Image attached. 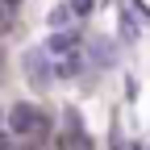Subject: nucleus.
Segmentation results:
<instances>
[{
  "label": "nucleus",
  "mask_w": 150,
  "mask_h": 150,
  "mask_svg": "<svg viewBox=\"0 0 150 150\" xmlns=\"http://www.w3.org/2000/svg\"><path fill=\"white\" fill-rule=\"evenodd\" d=\"M54 54L46 50V46H29L25 54H21V67H25V79L33 83V88H50L54 83Z\"/></svg>",
  "instance_id": "f257e3e1"
},
{
  "label": "nucleus",
  "mask_w": 150,
  "mask_h": 150,
  "mask_svg": "<svg viewBox=\"0 0 150 150\" xmlns=\"http://www.w3.org/2000/svg\"><path fill=\"white\" fill-rule=\"evenodd\" d=\"M38 125H46V117H42L33 104H25V100H21V104H13V108H8V117H4V129H8L13 138H29Z\"/></svg>",
  "instance_id": "f03ea898"
},
{
  "label": "nucleus",
  "mask_w": 150,
  "mask_h": 150,
  "mask_svg": "<svg viewBox=\"0 0 150 150\" xmlns=\"http://www.w3.org/2000/svg\"><path fill=\"white\" fill-rule=\"evenodd\" d=\"M88 63L100 67V71H112V67L121 63L117 42H112V38H88Z\"/></svg>",
  "instance_id": "7ed1b4c3"
},
{
  "label": "nucleus",
  "mask_w": 150,
  "mask_h": 150,
  "mask_svg": "<svg viewBox=\"0 0 150 150\" xmlns=\"http://www.w3.org/2000/svg\"><path fill=\"white\" fill-rule=\"evenodd\" d=\"M79 42H83V29H75V25H67V29H54L50 38H46V50L59 59V54H67V50H79Z\"/></svg>",
  "instance_id": "20e7f679"
},
{
  "label": "nucleus",
  "mask_w": 150,
  "mask_h": 150,
  "mask_svg": "<svg viewBox=\"0 0 150 150\" xmlns=\"http://www.w3.org/2000/svg\"><path fill=\"white\" fill-rule=\"evenodd\" d=\"M83 63H88V54H79V50L59 54V63H54V79H79V75H83Z\"/></svg>",
  "instance_id": "39448f33"
},
{
  "label": "nucleus",
  "mask_w": 150,
  "mask_h": 150,
  "mask_svg": "<svg viewBox=\"0 0 150 150\" xmlns=\"http://www.w3.org/2000/svg\"><path fill=\"white\" fill-rule=\"evenodd\" d=\"M117 21H121V42H125V46H134L138 38H142V29H146V21H142V17L129 8V4L121 8V17H117Z\"/></svg>",
  "instance_id": "423d86ee"
},
{
  "label": "nucleus",
  "mask_w": 150,
  "mask_h": 150,
  "mask_svg": "<svg viewBox=\"0 0 150 150\" xmlns=\"http://www.w3.org/2000/svg\"><path fill=\"white\" fill-rule=\"evenodd\" d=\"M46 21H50V29H67V25H75V8L71 4H54Z\"/></svg>",
  "instance_id": "0eeeda50"
},
{
  "label": "nucleus",
  "mask_w": 150,
  "mask_h": 150,
  "mask_svg": "<svg viewBox=\"0 0 150 150\" xmlns=\"http://www.w3.org/2000/svg\"><path fill=\"white\" fill-rule=\"evenodd\" d=\"M67 4L75 8V17H88L92 8H96V0H67Z\"/></svg>",
  "instance_id": "6e6552de"
},
{
  "label": "nucleus",
  "mask_w": 150,
  "mask_h": 150,
  "mask_svg": "<svg viewBox=\"0 0 150 150\" xmlns=\"http://www.w3.org/2000/svg\"><path fill=\"white\" fill-rule=\"evenodd\" d=\"M8 21H13V4L0 0V29H8Z\"/></svg>",
  "instance_id": "1a4fd4ad"
},
{
  "label": "nucleus",
  "mask_w": 150,
  "mask_h": 150,
  "mask_svg": "<svg viewBox=\"0 0 150 150\" xmlns=\"http://www.w3.org/2000/svg\"><path fill=\"white\" fill-rule=\"evenodd\" d=\"M129 8H134V13H138V17H142V21H146V29H150V8H146V4H142V0H129Z\"/></svg>",
  "instance_id": "9d476101"
},
{
  "label": "nucleus",
  "mask_w": 150,
  "mask_h": 150,
  "mask_svg": "<svg viewBox=\"0 0 150 150\" xmlns=\"http://www.w3.org/2000/svg\"><path fill=\"white\" fill-rule=\"evenodd\" d=\"M108 146H112V150H125V138H121V129H112V138H108Z\"/></svg>",
  "instance_id": "9b49d317"
},
{
  "label": "nucleus",
  "mask_w": 150,
  "mask_h": 150,
  "mask_svg": "<svg viewBox=\"0 0 150 150\" xmlns=\"http://www.w3.org/2000/svg\"><path fill=\"white\" fill-rule=\"evenodd\" d=\"M4 117H8V108H0V129H4Z\"/></svg>",
  "instance_id": "f8f14e48"
}]
</instances>
